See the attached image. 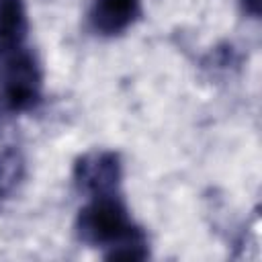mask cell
<instances>
[{"label":"cell","mask_w":262,"mask_h":262,"mask_svg":"<svg viewBox=\"0 0 262 262\" xmlns=\"http://www.w3.org/2000/svg\"><path fill=\"white\" fill-rule=\"evenodd\" d=\"M80 242L104 248L106 260H143L147 258V239L137 227L119 192L90 196L76 221Z\"/></svg>","instance_id":"obj_1"},{"label":"cell","mask_w":262,"mask_h":262,"mask_svg":"<svg viewBox=\"0 0 262 262\" xmlns=\"http://www.w3.org/2000/svg\"><path fill=\"white\" fill-rule=\"evenodd\" d=\"M43 76L37 57L18 49L0 59V111L8 115L33 111L41 102Z\"/></svg>","instance_id":"obj_2"},{"label":"cell","mask_w":262,"mask_h":262,"mask_svg":"<svg viewBox=\"0 0 262 262\" xmlns=\"http://www.w3.org/2000/svg\"><path fill=\"white\" fill-rule=\"evenodd\" d=\"M121 176V158L115 151L88 154L78 160L74 170L76 186L90 196L119 192Z\"/></svg>","instance_id":"obj_3"},{"label":"cell","mask_w":262,"mask_h":262,"mask_svg":"<svg viewBox=\"0 0 262 262\" xmlns=\"http://www.w3.org/2000/svg\"><path fill=\"white\" fill-rule=\"evenodd\" d=\"M139 0H94L90 6V27L104 37L125 33L139 16Z\"/></svg>","instance_id":"obj_4"},{"label":"cell","mask_w":262,"mask_h":262,"mask_svg":"<svg viewBox=\"0 0 262 262\" xmlns=\"http://www.w3.org/2000/svg\"><path fill=\"white\" fill-rule=\"evenodd\" d=\"M27 31L25 0H0V59L25 47Z\"/></svg>","instance_id":"obj_5"},{"label":"cell","mask_w":262,"mask_h":262,"mask_svg":"<svg viewBox=\"0 0 262 262\" xmlns=\"http://www.w3.org/2000/svg\"><path fill=\"white\" fill-rule=\"evenodd\" d=\"M25 172L27 166L20 149L6 147L0 151V199H8L18 188L25 178Z\"/></svg>","instance_id":"obj_6"},{"label":"cell","mask_w":262,"mask_h":262,"mask_svg":"<svg viewBox=\"0 0 262 262\" xmlns=\"http://www.w3.org/2000/svg\"><path fill=\"white\" fill-rule=\"evenodd\" d=\"M242 6L250 16H254V18L260 16V0H242Z\"/></svg>","instance_id":"obj_7"}]
</instances>
